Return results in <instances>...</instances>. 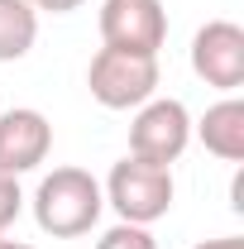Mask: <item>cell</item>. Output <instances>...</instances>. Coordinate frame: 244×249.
I'll return each instance as SVG.
<instances>
[{
    "mask_svg": "<svg viewBox=\"0 0 244 249\" xmlns=\"http://www.w3.org/2000/svg\"><path fill=\"white\" fill-rule=\"evenodd\" d=\"M196 249H244L240 235H220V240H206V245H196Z\"/></svg>",
    "mask_w": 244,
    "mask_h": 249,
    "instance_id": "4fadbf2b",
    "label": "cell"
},
{
    "mask_svg": "<svg viewBox=\"0 0 244 249\" xmlns=\"http://www.w3.org/2000/svg\"><path fill=\"white\" fill-rule=\"evenodd\" d=\"M96 249H158V245H153V235L144 230V225H129V220H120L115 230H105V235L96 240Z\"/></svg>",
    "mask_w": 244,
    "mask_h": 249,
    "instance_id": "30bf717a",
    "label": "cell"
},
{
    "mask_svg": "<svg viewBox=\"0 0 244 249\" xmlns=\"http://www.w3.org/2000/svg\"><path fill=\"white\" fill-rule=\"evenodd\" d=\"M192 72L215 91L244 87V29L235 19H211L192 38Z\"/></svg>",
    "mask_w": 244,
    "mask_h": 249,
    "instance_id": "8992f818",
    "label": "cell"
},
{
    "mask_svg": "<svg viewBox=\"0 0 244 249\" xmlns=\"http://www.w3.org/2000/svg\"><path fill=\"white\" fill-rule=\"evenodd\" d=\"M53 149V124L43 120L29 106H15L0 115V173L19 178V173H34Z\"/></svg>",
    "mask_w": 244,
    "mask_h": 249,
    "instance_id": "52a82bcc",
    "label": "cell"
},
{
    "mask_svg": "<svg viewBox=\"0 0 244 249\" xmlns=\"http://www.w3.org/2000/svg\"><path fill=\"white\" fill-rule=\"evenodd\" d=\"M105 201L120 211V220L129 225H153V220L168 216L173 206V168H158V163H144V158H120L105 178Z\"/></svg>",
    "mask_w": 244,
    "mask_h": 249,
    "instance_id": "7a4b0ae2",
    "label": "cell"
},
{
    "mask_svg": "<svg viewBox=\"0 0 244 249\" xmlns=\"http://www.w3.org/2000/svg\"><path fill=\"white\" fill-rule=\"evenodd\" d=\"M34 10H48V15H67V10H77L82 0H29Z\"/></svg>",
    "mask_w": 244,
    "mask_h": 249,
    "instance_id": "7c38bea8",
    "label": "cell"
},
{
    "mask_svg": "<svg viewBox=\"0 0 244 249\" xmlns=\"http://www.w3.org/2000/svg\"><path fill=\"white\" fill-rule=\"evenodd\" d=\"M38 38V10L29 0H0V62H19Z\"/></svg>",
    "mask_w": 244,
    "mask_h": 249,
    "instance_id": "9c48e42d",
    "label": "cell"
},
{
    "mask_svg": "<svg viewBox=\"0 0 244 249\" xmlns=\"http://www.w3.org/2000/svg\"><path fill=\"white\" fill-rule=\"evenodd\" d=\"M19 206H24V192H19V178L0 173V235L19 220Z\"/></svg>",
    "mask_w": 244,
    "mask_h": 249,
    "instance_id": "8fae6325",
    "label": "cell"
},
{
    "mask_svg": "<svg viewBox=\"0 0 244 249\" xmlns=\"http://www.w3.org/2000/svg\"><path fill=\"white\" fill-rule=\"evenodd\" d=\"M101 211H105V192L87 168H53L34 192V220L53 240L87 235L101 220Z\"/></svg>",
    "mask_w": 244,
    "mask_h": 249,
    "instance_id": "6da1fadb",
    "label": "cell"
},
{
    "mask_svg": "<svg viewBox=\"0 0 244 249\" xmlns=\"http://www.w3.org/2000/svg\"><path fill=\"white\" fill-rule=\"evenodd\" d=\"M192 144V115H187L182 101L173 96H153L139 106V115L129 124V154L144 158V163H158V168H173L182 149Z\"/></svg>",
    "mask_w": 244,
    "mask_h": 249,
    "instance_id": "277c9868",
    "label": "cell"
},
{
    "mask_svg": "<svg viewBox=\"0 0 244 249\" xmlns=\"http://www.w3.org/2000/svg\"><path fill=\"white\" fill-rule=\"evenodd\" d=\"M196 134H201V144H206L215 158H225V163H240V158H244V101H240V96H225V101H215L211 110L201 115Z\"/></svg>",
    "mask_w": 244,
    "mask_h": 249,
    "instance_id": "ba28073f",
    "label": "cell"
},
{
    "mask_svg": "<svg viewBox=\"0 0 244 249\" xmlns=\"http://www.w3.org/2000/svg\"><path fill=\"white\" fill-rule=\"evenodd\" d=\"M101 38H105V48L158 58V48L168 43L163 0H105L101 5Z\"/></svg>",
    "mask_w": 244,
    "mask_h": 249,
    "instance_id": "5b68a950",
    "label": "cell"
},
{
    "mask_svg": "<svg viewBox=\"0 0 244 249\" xmlns=\"http://www.w3.org/2000/svg\"><path fill=\"white\" fill-rule=\"evenodd\" d=\"M0 249H34V245H19V240H5L0 235Z\"/></svg>",
    "mask_w": 244,
    "mask_h": 249,
    "instance_id": "5bb4252c",
    "label": "cell"
},
{
    "mask_svg": "<svg viewBox=\"0 0 244 249\" xmlns=\"http://www.w3.org/2000/svg\"><path fill=\"white\" fill-rule=\"evenodd\" d=\"M87 87L105 110H129L144 106L158 91V58L149 53H124V48H101L87 67Z\"/></svg>",
    "mask_w": 244,
    "mask_h": 249,
    "instance_id": "3957f363",
    "label": "cell"
}]
</instances>
